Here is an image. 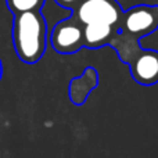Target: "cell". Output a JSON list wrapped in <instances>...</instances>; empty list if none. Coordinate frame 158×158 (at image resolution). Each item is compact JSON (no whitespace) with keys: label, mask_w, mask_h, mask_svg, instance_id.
I'll list each match as a JSON object with an SVG mask.
<instances>
[{"label":"cell","mask_w":158,"mask_h":158,"mask_svg":"<svg viewBox=\"0 0 158 158\" xmlns=\"http://www.w3.org/2000/svg\"><path fill=\"white\" fill-rule=\"evenodd\" d=\"M83 25L86 47L107 46L119 33L123 10L117 0H83L72 11Z\"/></svg>","instance_id":"6da1fadb"},{"label":"cell","mask_w":158,"mask_h":158,"mask_svg":"<svg viewBox=\"0 0 158 158\" xmlns=\"http://www.w3.org/2000/svg\"><path fill=\"white\" fill-rule=\"evenodd\" d=\"M2 75H3V65H2V60H0V79H2Z\"/></svg>","instance_id":"9c48e42d"},{"label":"cell","mask_w":158,"mask_h":158,"mask_svg":"<svg viewBox=\"0 0 158 158\" xmlns=\"http://www.w3.org/2000/svg\"><path fill=\"white\" fill-rule=\"evenodd\" d=\"M46 0H6V6L15 15L27 11H40Z\"/></svg>","instance_id":"52a82bcc"},{"label":"cell","mask_w":158,"mask_h":158,"mask_svg":"<svg viewBox=\"0 0 158 158\" xmlns=\"http://www.w3.org/2000/svg\"><path fill=\"white\" fill-rule=\"evenodd\" d=\"M158 29V6L137 4L123 11L121 31L110 43L123 64H129L142 47L139 39Z\"/></svg>","instance_id":"7a4b0ae2"},{"label":"cell","mask_w":158,"mask_h":158,"mask_svg":"<svg viewBox=\"0 0 158 158\" xmlns=\"http://www.w3.org/2000/svg\"><path fill=\"white\" fill-rule=\"evenodd\" d=\"M97 85H98V74L96 71V68L86 67L81 77L71 79V82H69V87H68L69 100L75 106H82L86 101L90 92L94 87H97Z\"/></svg>","instance_id":"8992f818"},{"label":"cell","mask_w":158,"mask_h":158,"mask_svg":"<svg viewBox=\"0 0 158 158\" xmlns=\"http://www.w3.org/2000/svg\"><path fill=\"white\" fill-rule=\"evenodd\" d=\"M47 24L40 11H27L14 15L13 44L15 54L25 64H35L46 50Z\"/></svg>","instance_id":"3957f363"},{"label":"cell","mask_w":158,"mask_h":158,"mask_svg":"<svg viewBox=\"0 0 158 158\" xmlns=\"http://www.w3.org/2000/svg\"><path fill=\"white\" fill-rule=\"evenodd\" d=\"M50 43L60 54H74L86 46L85 29L81 21L71 14V17L57 22L50 33Z\"/></svg>","instance_id":"277c9868"},{"label":"cell","mask_w":158,"mask_h":158,"mask_svg":"<svg viewBox=\"0 0 158 158\" xmlns=\"http://www.w3.org/2000/svg\"><path fill=\"white\" fill-rule=\"evenodd\" d=\"M131 75L139 85L151 86L158 83V52L140 49L129 61Z\"/></svg>","instance_id":"5b68a950"},{"label":"cell","mask_w":158,"mask_h":158,"mask_svg":"<svg viewBox=\"0 0 158 158\" xmlns=\"http://www.w3.org/2000/svg\"><path fill=\"white\" fill-rule=\"evenodd\" d=\"M56 3H57L60 7H64V8H68V10L74 11L75 8L78 7L79 4H81L83 0H54Z\"/></svg>","instance_id":"ba28073f"}]
</instances>
